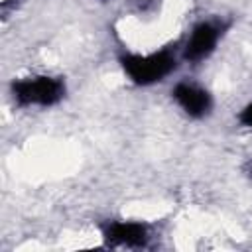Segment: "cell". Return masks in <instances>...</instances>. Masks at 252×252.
<instances>
[{"mask_svg":"<svg viewBox=\"0 0 252 252\" xmlns=\"http://www.w3.org/2000/svg\"><path fill=\"white\" fill-rule=\"evenodd\" d=\"M120 61H122L124 71L138 85H150V83L161 81L175 67V59L167 51L152 53V55H146V57H142V55H124Z\"/></svg>","mask_w":252,"mask_h":252,"instance_id":"cell-1","label":"cell"},{"mask_svg":"<svg viewBox=\"0 0 252 252\" xmlns=\"http://www.w3.org/2000/svg\"><path fill=\"white\" fill-rule=\"evenodd\" d=\"M12 91L20 104L51 106L63 98L65 85H63V81L53 79V77H33V79L14 83Z\"/></svg>","mask_w":252,"mask_h":252,"instance_id":"cell-2","label":"cell"},{"mask_svg":"<svg viewBox=\"0 0 252 252\" xmlns=\"http://www.w3.org/2000/svg\"><path fill=\"white\" fill-rule=\"evenodd\" d=\"M173 96L175 100L181 104V108L189 114V116H205L211 108V98L207 94V91L195 87V85H187V83H181L173 89Z\"/></svg>","mask_w":252,"mask_h":252,"instance_id":"cell-3","label":"cell"},{"mask_svg":"<svg viewBox=\"0 0 252 252\" xmlns=\"http://www.w3.org/2000/svg\"><path fill=\"white\" fill-rule=\"evenodd\" d=\"M104 236L112 246H144L148 240L146 226L140 222H112L106 226Z\"/></svg>","mask_w":252,"mask_h":252,"instance_id":"cell-4","label":"cell"},{"mask_svg":"<svg viewBox=\"0 0 252 252\" xmlns=\"http://www.w3.org/2000/svg\"><path fill=\"white\" fill-rule=\"evenodd\" d=\"M217 39H219V30L213 24H199L191 33V39L187 41L185 57L189 61H201L215 49Z\"/></svg>","mask_w":252,"mask_h":252,"instance_id":"cell-5","label":"cell"},{"mask_svg":"<svg viewBox=\"0 0 252 252\" xmlns=\"http://www.w3.org/2000/svg\"><path fill=\"white\" fill-rule=\"evenodd\" d=\"M240 122H242L244 126H252V102L240 112Z\"/></svg>","mask_w":252,"mask_h":252,"instance_id":"cell-6","label":"cell"}]
</instances>
